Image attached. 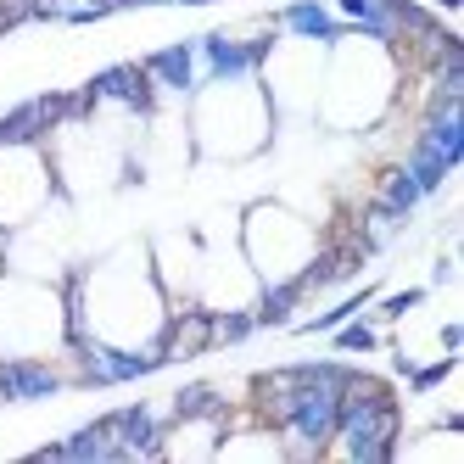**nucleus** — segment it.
Returning a JSON list of instances; mask_svg holds the SVG:
<instances>
[{
  "instance_id": "obj_1",
  "label": "nucleus",
  "mask_w": 464,
  "mask_h": 464,
  "mask_svg": "<svg viewBox=\"0 0 464 464\" xmlns=\"http://www.w3.org/2000/svg\"><path fill=\"white\" fill-rule=\"evenodd\" d=\"M336 437H342V453L375 464L392 453V437H397V409L392 397L370 381H347L342 386V409H336Z\"/></svg>"
},
{
  "instance_id": "obj_2",
  "label": "nucleus",
  "mask_w": 464,
  "mask_h": 464,
  "mask_svg": "<svg viewBox=\"0 0 464 464\" xmlns=\"http://www.w3.org/2000/svg\"><path fill=\"white\" fill-rule=\"evenodd\" d=\"M79 353H84V381L95 386H118V381H140L157 370V353H118L107 342H90L79 336Z\"/></svg>"
},
{
  "instance_id": "obj_3",
  "label": "nucleus",
  "mask_w": 464,
  "mask_h": 464,
  "mask_svg": "<svg viewBox=\"0 0 464 464\" xmlns=\"http://www.w3.org/2000/svg\"><path fill=\"white\" fill-rule=\"evenodd\" d=\"M90 102H123V107L146 112V107H151V73L140 68V62L107 68V73H95V79H90Z\"/></svg>"
},
{
  "instance_id": "obj_4",
  "label": "nucleus",
  "mask_w": 464,
  "mask_h": 464,
  "mask_svg": "<svg viewBox=\"0 0 464 464\" xmlns=\"http://www.w3.org/2000/svg\"><path fill=\"white\" fill-rule=\"evenodd\" d=\"M196 56H208V73L213 79H246L257 68L263 45H241V40H229V34H208V40H196Z\"/></svg>"
},
{
  "instance_id": "obj_5",
  "label": "nucleus",
  "mask_w": 464,
  "mask_h": 464,
  "mask_svg": "<svg viewBox=\"0 0 464 464\" xmlns=\"http://www.w3.org/2000/svg\"><path fill=\"white\" fill-rule=\"evenodd\" d=\"M62 375H51L45 363H0V397L28 403V397H56Z\"/></svg>"
},
{
  "instance_id": "obj_6",
  "label": "nucleus",
  "mask_w": 464,
  "mask_h": 464,
  "mask_svg": "<svg viewBox=\"0 0 464 464\" xmlns=\"http://www.w3.org/2000/svg\"><path fill=\"white\" fill-rule=\"evenodd\" d=\"M112 437L123 453H162V425L151 409H123L112 414Z\"/></svg>"
},
{
  "instance_id": "obj_7",
  "label": "nucleus",
  "mask_w": 464,
  "mask_h": 464,
  "mask_svg": "<svg viewBox=\"0 0 464 464\" xmlns=\"http://www.w3.org/2000/svg\"><path fill=\"white\" fill-rule=\"evenodd\" d=\"M146 73H151L157 84H169V90H190V84H196V40L157 51V56L146 62Z\"/></svg>"
},
{
  "instance_id": "obj_8",
  "label": "nucleus",
  "mask_w": 464,
  "mask_h": 464,
  "mask_svg": "<svg viewBox=\"0 0 464 464\" xmlns=\"http://www.w3.org/2000/svg\"><path fill=\"white\" fill-rule=\"evenodd\" d=\"M45 453H56V459H112V453H123V448H118V437H112V420H102V425H84L79 437L56 442V448H45Z\"/></svg>"
},
{
  "instance_id": "obj_9",
  "label": "nucleus",
  "mask_w": 464,
  "mask_h": 464,
  "mask_svg": "<svg viewBox=\"0 0 464 464\" xmlns=\"http://www.w3.org/2000/svg\"><path fill=\"white\" fill-rule=\"evenodd\" d=\"M280 23L291 28V34H308V40H324V45H336V40H342L336 17H330L324 6H314V0H296V6H285Z\"/></svg>"
},
{
  "instance_id": "obj_10",
  "label": "nucleus",
  "mask_w": 464,
  "mask_h": 464,
  "mask_svg": "<svg viewBox=\"0 0 464 464\" xmlns=\"http://www.w3.org/2000/svg\"><path fill=\"white\" fill-rule=\"evenodd\" d=\"M381 347V330L375 324H347L336 330V353H375Z\"/></svg>"
},
{
  "instance_id": "obj_11",
  "label": "nucleus",
  "mask_w": 464,
  "mask_h": 464,
  "mask_svg": "<svg viewBox=\"0 0 464 464\" xmlns=\"http://www.w3.org/2000/svg\"><path fill=\"white\" fill-rule=\"evenodd\" d=\"M358 308H363V296H347V303H342V308H330V314H319V319H308V324H303V336H319V330H336V324H342V319H353Z\"/></svg>"
},
{
  "instance_id": "obj_12",
  "label": "nucleus",
  "mask_w": 464,
  "mask_h": 464,
  "mask_svg": "<svg viewBox=\"0 0 464 464\" xmlns=\"http://www.w3.org/2000/svg\"><path fill=\"white\" fill-rule=\"evenodd\" d=\"M174 409H179V414H208V409H213V392H208V386H185V392L174 397Z\"/></svg>"
},
{
  "instance_id": "obj_13",
  "label": "nucleus",
  "mask_w": 464,
  "mask_h": 464,
  "mask_svg": "<svg viewBox=\"0 0 464 464\" xmlns=\"http://www.w3.org/2000/svg\"><path fill=\"white\" fill-rule=\"evenodd\" d=\"M252 330H257V319H252V314H236V319H224V324L213 330V342H246Z\"/></svg>"
},
{
  "instance_id": "obj_14",
  "label": "nucleus",
  "mask_w": 464,
  "mask_h": 464,
  "mask_svg": "<svg viewBox=\"0 0 464 464\" xmlns=\"http://www.w3.org/2000/svg\"><path fill=\"white\" fill-rule=\"evenodd\" d=\"M403 370H409V363H403ZM448 370H453V358H448V363H437V370H409V381H414V392H430Z\"/></svg>"
},
{
  "instance_id": "obj_15",
  "label": "nucleus",
  "mask_w": 464,
  "mask_h": 464,
  "mask_svg": "<svg viewBox=\"0 0 464 464\" xmlns=\"http://www.w3.org/2000/svg\"><path fill=\"white\" fill-rule=\"evenodd\" d=\"M420 296H425V291H397V296H386V314H409Z\"/></svg>"
},
{
  "instance_id": "obj_16",
  "label": "nucleus",
  "mask_w": 464,
  "mask_h": 464,
  "mask_svg": "<svg viewBox=\"0 0 464 464\" xmlns=\"http://www.w3.org/2000/svg\"><path fill=\"white\" fill-rule=\"evenodd\" d=\"M442 6H448V12H459V0H442Z\"/></svg>"
}]
</instances>
